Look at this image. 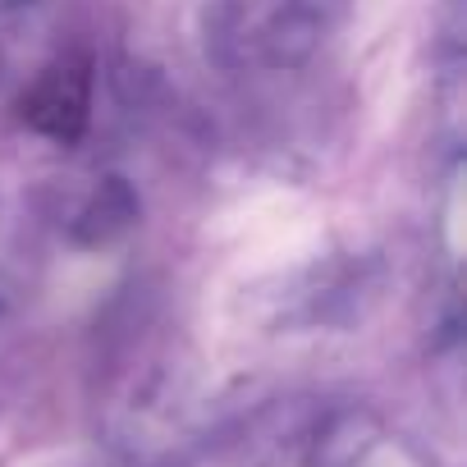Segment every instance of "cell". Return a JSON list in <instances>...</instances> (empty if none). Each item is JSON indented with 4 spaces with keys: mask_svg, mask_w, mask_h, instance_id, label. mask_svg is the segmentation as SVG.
Wrapping results in <instances>:
<instances>
[{
    "mask_svg": "<svg viewBox=\"0 0 467 467\" xmlns=\"http://www.w3.org/2000/svg\"><path fill=\"white\" fill-rule=\"evenodd\" d=\"M24 115L37 133L47 138H60V142H74L88 124V69L78 65H60L51 69L33 97L24 101Z\"/></svg>",
    "mask_w": 467,
    "mask_h": 467,
    "instance_id": "obj_1",
    "label": "cell"
}]
</instances>
